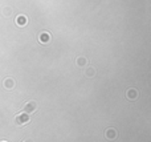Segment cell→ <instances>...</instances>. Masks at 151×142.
<instances>
[{"mask_svg": "<svg viewBox=\"0 0 151 142\" xmlns=\"http://www.w3.org/2000/svg\"><path fill=\"white\" fill-rule=\"evenodd\" d=\"M86 74H88V77H93L94 76V69L89 68L88 71H86Z\"/></svg>", "mask_w": 151, "mask_h": 142, "instance_id": "8", "label": "cell"}, {"mask_svg": "<svg viewBox=\"0 0 151 142\" xmlns=\"http://www.w3.org/2000/svg\"><path fill=\"white\" fill-rule=\"evenodd\" d=\"M40 41H41V43L49 41V35H48V33H41V36H40Z\"/></svg>", "mask_w": 151, "mask_h": 142, "instance_id": "7", "label": "cell"}, {"mask_svg": "<svg viewBox=\"0 0 151 142\" xmlns=\"http://www.w3.org/2000/svg\"><path fill=\"white\" fill-rule=\"evenodd\" d=\"M0 142H7V141H0Z\"/></svg>", "mask_w": 151, "mask_h": 142, "instance_id": "11", "label": "cell"}, {"mask_svg": "<svg viewBox=\"0 0 151 142\" xmlns=\"http://www.w3.org/2000/svg\"><path fill=\"white\" fill-rule=\"evenodd\" d=\"M29 121H31V118H29V114L24 113V112L16 114L15 120H13V122H15L16 126H23V125H27Z\"/></svg>", "mask_w": 151, "mask_h": 142, "instance_id": "1", "label": "cell"}, {"mask_svg": "<svg viewBox=\"0 0 151 142\" xmlns=\"http://www.w3.org/2000/svg\"><path fill=\"white\" fill-rule=\"evenodd\" d=\"M138 96H139V93L135 88H130V89L126 92V97H127L130 101H135L137 98H138Z\"/></svg>", "mask_w": 151, "mask_h": 142, "instance_id": "4", "label": "cell"}, {"mask_svg": "<svg viewBox=\"0 0 151 142\" xmlns=\"http://www.w3.org/2000/svg\"><path fill=\"white\" fill-rule=\"evenodd\" d=\"M23 142H33V141H31V140H25V141H23Z\"/></svg>", "mask_w": 151, "mask_h": 142, "instance_id": "10", "label": "cell"}, {"mask_svg": "<svg viewBox=\"0 0 151 142\" xmlns=\"http://www.w3.org/2000/svg\"><path fill=\"white\" fill-rule=\"evenodd\" d=\"M16 21H17L19 25H25V23H27V17H25V16H19L17 20H16Z\"/></svg>", "mask_w": 151, "mask_h": 142, "instance_id": "6", "label": "cell"}, {"mask_svg": "<svg viewBox=\"0 0 151 142\" xmlns=\"http://www.w3.org/2000/svg\"><path fill=\"white\" fill-rule=\"evenodd\" d=\"M15 85H16L15 80L11 79V77H7V79L3 81V86H4L5 89H8V90H12L13 88H15Z\"/></svg>", "mask_w": 151, "mask_h": 142, "instance_id": "5", "label": "cell"}, {"mask_svg": "<svg viewBox=\"0 0 151 142\" xmlns=\"http://www.w3.org/2000/svg\"><path fill=\"white\" fill-rule=\"evenodd\" d=\"M37 108H39V105H37L36 101H28V102L24 104L23 106V112L27 114H32L35 113V112L37 110Z\"/></svg>", "mask_w": 151, "mask_h": 142, "instance_id": "2", "label": "cell"}, {"mask_svg": "<svg viewBox=\"0 0 151 142\" xmlns=\"http://www.w3.org/2000/svg\"><path fill=\"white\" fill-rule=\"evenodd\" d=\"M77 63H78V65H83V64H86V60L85 58H80Z\"/></svg>", "mask_w": 151, "mask_h": 142, "instance_id": "9", "label": "cell"}, {"mask_svg": "<svg viewBox=\"0 0 151 142\" xmlns=\"http://www.w3.org/2000/svg\"><path fill=\"white\" fill-rule=\"evenodd\" d=\"M105 137L107 138L109 141H114L117 138V130L114 128H109V129L105 130Z\"/></svg>", "mask_w": 151, "mask_h": 142, "instance_id": "3", "label": "cell"}]
</instances>
